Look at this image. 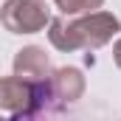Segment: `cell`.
Wrapping results in <instances>:
<instances>
[{"label":"cell","instance_id":"4","mask_svg":"<svg viewBox=\"0 0 121 121\" xmlns=\"http://www.w3.org/2000/svg\"><path fill=\"white\" fill-rule=\"evenodd\" d=\"M51 59L45 54V48L39 45H26L14 54V76L26 79V82H45L51 76Z\"/></svg>","mask_w":121,"mask_h":121},{"label":"cell","instance_id":"7","mask_svg":"<svg viewBox=\"0 0 121 121\" xmlns=\"http://www.w3.org/2000/svg\"><path fill=\"white\" fill-rule=\"evenodd\" d=\"M113 59H116V65L121 68V37H118V42H116V48H113Z\"/></svg>","mask_w":121,"mask_h":121},{"label":"cell","instance_id":"3","mask_svg":"<svg viewBox=\"0 0 121 121\" xmlns=\"http://www.w3.org/2000/svg\"><path fill=\"white\" fill-rule=\"evenodd\" d=\"M48 85H51V110L54 113H68L85 93V76L79 68H56L51 70L48 76Z\"/></svg>","mask_w":121,"mask_h":121},{"label":"cell","instance_id":"2","mask_svg":"<svg viewBox=\"0 0 121 121\" xmlns=\"http://www.w3.org/2000/svg\"><path fill=\"white\" fill-rule=\"evenodd\" d=\"M70 23H73V31H76L82 48H87V51L104 48V45L121 31L118 17L110 14V11H99V9L82 14V17H76V20H70Z\"/></svg>","mask_w":121,"mask_h":121},{"label":"cell","instance_id":"1","mask_svg":"<svg viewBox=\"0 0 121 121\" xmlns=\"http://www.w3.org/2000/svg\"><path fill=\"white\" fill-rule=\"evenodd\" d=\"M0 23L9 34H39L51 23V11L45 0H6Z\"/></svg>","mask_w":121,"mask_h":121},{"label":"cell","instance_id":"5","mask_svg":"<svg viewBox=\"0 0 121 121\" xmlns=\"http://www.w3.org/2000/svg\"><path fill=\"white\" fill-rule=\"evenodd\" d=\"M48 39H51V45H54L56 51H62V54L82 51V42H79V37H76V31H73V23L65 20V17H54V20L48 23Z\"/></svg>","mask_w":121,"mask_h":121},{"label":"cell","instance_id":"6","mask_svg":"<svg viewBox=\"0 0 121 121\" xmlns=\"http://www.w3.org/2000/svg\"><path fill=\"white\" fill-rule=\"evenodd\" d=\"M101 6H104V0H56V9L65 17H79V14L101 9Z\"/></svg>","mask_w":121,"mask_h":121}]
</instances>
